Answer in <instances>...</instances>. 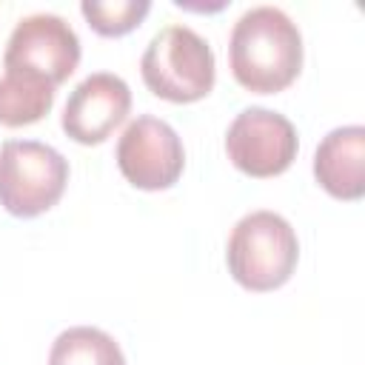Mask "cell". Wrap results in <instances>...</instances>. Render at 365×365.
Instances as JSON below:
<instances>
[{
  "instance_id": "6",
  "label": "cell",
  "mask_w": 365,
  "mask_h": 365,
  "mask_svg": "<svg viewBox=\"0 0 365 365\" xmlns=\"http://www.w3.org/2000/svg\"><path fill=\"white\" fill-rule=\"evenodd\" d=\"M299 151L294 123L262 106L242 108L225 131V154L231 165L248 177L268 180L291 168Z\"/></svg>"
},
{
  "instance_id": "4",
  "label": "cell",
  "mask_w": 365,
  "mask_h": 365,
  "mask_svg": "<svg viewBox=\"0 0 365 365\" xmlns=\"http://www.w3.org/2000/svg\"><path fill=\"white\" fill-rule=\"evenodd\" d=\"M68 185V160L40 140H6L0 145V205L11 217L31 220L51 211Z\"/></svg>"
},
{
  "instance_id": "7",
  "label": "cell",
  "mask_w": 365,
  "mask_h": 365,
  "mask_svg": "<svg viewBox=\"0 0 365 365\" xmlns=\"http://www.w3.org/2000/svg\"><path fill=\"white\" fill-rule=\"evenodd\" d=\"M120 174L140 191H165L171 188L185 168V148L180 134L160 117L140 114L134 117L114 151Z\"/></svg>"
},
{
  "instance_id": "10",
  "label": "cell",
  "mask_w": 365,
  "mask_h": 365,
  "mask_svg": "<svg viewBox=\"0 0 365 365\" xmlns=\"http://www.w3.org/2000/svg\"><path fill=\"white\" fill-rule=\"evenodd\" d=\"M48 365H125L120 342L94 325H71L57 334Z\"/></svg>"
},
{
  "instance_id": "1",
  "label": "cell",
  "mask_w": 365,
  "mask_h": 365,
  "mask_svg": "<svg viewBox=\"0 0 365 365\" xmlns=\"http://www.w3.org/2000/svg\"><path fill=\"white\" fill-rule=\"evenodd\" d=\"M234 80L254 94H277L302 71L299 26L277 6H254L240 14L228 34Z\"/></svg>"
},
{
  "instance_id": "12",
  "label": "cell",
  "mask_w": 365,
  "mask_h": 365,
  "mask_svg": "<svg viewBox=\"0 0 365 365\" xmlns=\"http://www.w3.org/2000/svg\"><path fill=\"white\" fill-rule=\"evenodd\" d=\"M80 11L100 37H123L148 17L151 3L148 0H114V3L83 0Z\"/></svg>"
},
{
  "instance_id": "9",
  "label": "cell",
  "mask_w": 365,
  "mask_h": 365,
  "mask_svg": "<svg viewBox=\"0 0 365 365\" xmlns=\"http://www.w3.org/2000/svg\"><path fill=\"white\" fill-rule=\"evenodd\" d=\"M314 177L334 197L354 202L365 194V128H331L314 151Z\"/></svg>"
},
{
  "instance_id": "8",
  "label": "cell",
  "mask_w": 365,
  "mask_h": 365,
  "mask_svg": "<svg viewBox=\"0 0 365 365\" xmlns=\"http://www.w3.org/2000/svg\"><path fill=\"white\" fill-rule=\"evenodd\" d=\"M131 111V88L120 74L94 71L80 80L66 106L60 125L66 137L80 145H100L106 143L128 117Z\"/></svg>"
},
{
  "instance_id": "3",
  "label": "cell",
  "mask_w": 365,
  "mask_h": 365,
  "mask_svg": "<svg viewBox=\"0 0 365 365\" xmlns=\"http://www.w3.org/2000/svg\"><path fill=\"white\" fill-rule=\"evenodd\" d=\"M140 74L154 97L168 103H197L214 88L217 60L202 34L174 23L148 40L140 57Z\"/></svg>"
},
{
  "instance_id": "2",
  "label": "cell",
  "mask_w": 365,
  "mask_h": 365,
  "mask_svg": "<svg viewBox=\"0 0 365 365\" xmlns=\"http://www.w3.org/2000/svg\"><path fill=\"white\" fill-rule=\"evenodd\" d=\"M225 262L237 285L254 294L282 288L299 262L294 225L277 211H251L228 234Z\"/></svg>"
},
{
  "instance_id": "5",
  "label": "cell",
  "mask_w": 365,
  "mask_h": 365,
  "mask_svg": "<svg viewBox=\"0 0 365 365\" xmlns=\"http://www.w3.org/2000/svg\"><path fill=\"white\" fill-rule=\"evenodd\" d=\"M80 37L60 17L48 11L17 20L3 51V71L40 80L51 88L66 83L80 66Z\"/></svg>"
},
{
  "instance_id": "11",
  "label": "cell",
  "mask_w": 365,
  "mask_h": 365,
  "mask_svg": "<svg viewBox=\"0 0 365 365\" xmlns=\"http://www.w3.org/2000/svg\"><path fill=\"white\" fill-rule=\"evenodd\" d=\"M54 97H57V88L40 80L3 71L0 74V125L23 128V125L40 123L51 111Z\"/></svg>"
}]
</instances>
